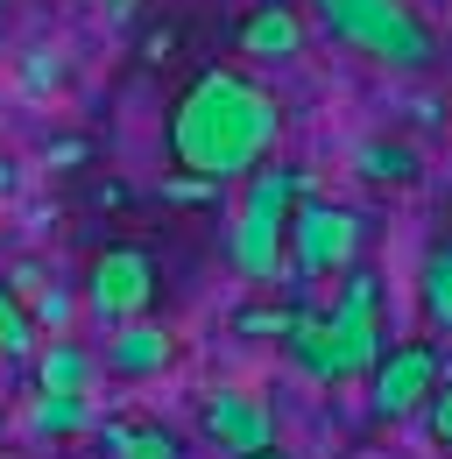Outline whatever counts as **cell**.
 Masks as SVG:
<instances>
[{"instance_id":"6da1fadb","label":"cell","mask_w":452,"mask_h":459,"mask_svg":"<svg viewBox=\"0 0 452 459\" xmlns=\"http://www.w3.org/2000/svg\"><path fill=\"white\" fill-rule=\"evenodd\" d=\"M282 134V107L269 100V85H255L248 71L233 64H213L184 85V100L170 107L163 149L177 170H198L213 184H233V177L262 170L269 149Z\"/></svg>"},{"instance_id":"7a4b0ae2","label":"cell","mask_w":452,"mask_h":459,"mask_svg":"<svg viewBox=\"0 0 452 459\" xmlns=\"http://www.w3.org/2000/svg\"><path fill=\"white\" fill-rule=\"evenodd\" d=\"M311 22L326 43H339L346 57L382 64V71H424L439 57V36L410 0H311Z\"/></svg>"},{"instance_id":"3957f363","label":"cell","mask_w":452,"mask_h":459,"mask_svg":"<svg viewBox=\"0 0 452 459\" xmlns=\"http://www.w3.org/2000/svg\"><path fill=\"white\" fill-rule=\"evenodd\" d=\"M304 198V170L290 163H262L240 184V212L226 227V262L248 276V283H276L282 255H290V212Z\"/></svg>"},{"instance_id":"277c9868","label":"cell","mask_w":452,"mask_h":459,"mask_svg":"<svg viewBox=\"0 0 452 459\" xmlns=\"http://www.w3.org/2000/svg\"><path fill=\"white\" fill-rule=\"evenodd\" d=\"M326 325H333V353H339V382H368L375 360L389 353L382 340V276L368 262H353L339 276V297L326 304Z\"/></svg>"},{"instance_id":"5b68a950","label":"cell","mask_w":452,"mask_h":459,"mask_svg":"<svg viewBox=\"0 0 452 459\" xmlns=\"http://www.w3.org/2000/svg\"><path fill=\"white\" fill-rule=\"evenodd\" d=\"M149 304H156V255L135 247V240L100 247L92 269H85V318L113 333L127 318H149Z\"/></svg>"},{"instance_id":"8992f818","label":"cell","mask_w":452,"mask_h":459,"mask_svg":"<svg viewBox=\"0 0 452 459\" xmlns=\"http://www.w3.org/2000/svg\"><path fill=\"white\" fill-rule=\"evenodd\" d=\"M361 262V220L333 205V198H297L290 212V269L304 283H326V276H346Z\"/></svg>"},{"instance_id":"52a82bcc","label":"cell","mask_w":452,"mask_h":459,"mask_svg":"<svg viewBox=\"0 0 452 459\" xmlns=\"http://www.w3.org/2000/svg\"><path fill=\"white\" fill-rule=\"evenodd\" d=\"M446 382V360H439V346L431 340H396L382 360H375V375H368V417L375 424H403V417H417L431 389Z\"/></svg>"},{"instance_id":"ba28073f","label":"cell","mask_w":452,"mask_h":459,"mask_svg":"<svg viewBox=\"0 0 452 459\" xmlns=\"http://www.w3.org/2000/svg\"><path fill=\"white\" fill-rule=\"evenodd\" d=\"M198 438L213 453L240 459V453H255V446H276V410L262 396H248V389H213V396L198 403Z\"/></svg>"},{"instance_id":"9c48e42d","label":"cell","mask_w":452,"mask_h":459,"mask_svg":"<svg viewBox=\"0 0 452 459\" xmlns=\"http://www.w3.org/2000/svg\"><path fill=\"white\" fill-rule=\"evenodd\" d=\"M304 43H311V22H304L290 0L248 7V22L233 29V50L255 57V64H290V57H304Z\"/></svg>"},{"instance_id":"30bf717a","label":"cell","mask_w":452,"mask_h":459,"mask_svg":"<svg viewBox=\"0 0 452 459\" xmlns=\"http://www.w3.org/2000/svg\"><path fill=\"white\" fill-rule=\"evenodd\" d=\"M100 459H184V431L163 417H100Z\"/></svg>"},{"instance_id":"8fae6325","label":"cell","mask_w":452,"mask_h":459,"mask_svg":"<svg viewBox=\"0 0 452 459\" xmlns=\"http://www.w3.org/2000/svg\"><path fill=\"white\" fill-rule=\"evenodd\" d=\"M170 360H177V340H170L163 325H149V318H127V325H113L107 368L120 375V382H149V375H163Z\"/></svg>"},{"instance_id":"7c38bea8","label":"cell","mask_w":452,"mask_h":459,"mask_svg":"<svg viewBox=\"0 0 452 459\" xmlns=\"http://www.w3.org/2000/svg\"><path fill=\"white\" fill-rule=\"evenodd\" d=\"M29 375H36V389L43 396H92V353L71 340V333H56V340L36 346V360H29Z\"/></svg>"},{"instance_id":"4fadbf2b","label":"cell","mask_w":452,"mask_h":459,"mask_svg":"<svg viewBox=\"0 0 452 459\" xmlns=\"http://www.w3.org/2000/svg\"><path fill=\"white\" fill-rule=\"evenodd\" d=\"M282 346H290V360H297L311 382H339V353H333V325H326V311L297 304V311H290V333H282Z\"/></svg>"},{"instance_id":"5bb4252c","label":"cell","mask_w":452,"mask_h":459,"mask_svg":"<svg viewBox=\"0 0 452 459\" xmlns=\"http://www.w3.org/2000/svg\"><path fill=\"white\" fill-rule=\"evenodd\" d=\"M417 311H424L431 333L452 340V240H439V247L417 262Z\"/></svg>"},{"instance_id":"9a60e30c","label":"cell","mask_w":452,"mask_h":459,"mask_svg":"<svg viewBox=\"0 0 452 459\" xmlns=\"http://www.w3.org/2000/svg\"><path fill=\"white\" fill-rule=\"evenodd\" d=\"M29 431L36 438H78V431H100V410L92 396H29Z\"/></svg>"},{"instance_id":"2e32d148","label":"cell","mask_w":452,"mask_h":459,"mask_svg":"<svg viewBox=\"0 0 452 459\" xmlns=\"http://www.w3.org/2000/svg\"><path fill=\"white\" fill-rule=\"evenodd\" d=\"M353 170L368 184H382V191H403V184H417V149L396 142V134H375V142L353 149Z\"/></svg>"},{"instance_id":"e0dca14e","label":"cell","mask_w":452,"mask_h":459,"mask_svg":"<svg viewBox=\"0 0 452 459\" xmlns=\"http://www.w3.org/2000/svg\"><path fill=\"white\" fill-rule=\"evenodd\" d=\"M36 346H43V325H36L29 297L0 276V360H36Z\"/></svg>"},{"instance_id":"ac0fdd59","label":"cell","mask_w":452,"mask_h":459,"mask_svg":"<svg viewBox=\"0 0 452 459\" xmlns=\"http://www.w3.org/2000/svg\"><path fill=\"white\" fill-rule=\"evenodd\" d=\"M78 304H85V297H71L64 283H43V290H29V311H36V325H43V340H56V333H71V318H78Z\"/></svg>"},{"instance_id":"d6986e66","label":"cell","mask_w":452,"mask_h":459,"mask_svg":"<svg viewBox=\"0 0 452 459\" xmlns=\"http://www.w3.org/2000/svg\"><path fill=\"white\" fill-rule=\"evenodd\" d=\"M290 311H297V304H240V311H233V333H240V340H282V333H290Z\"/></svg>"},{"instance_id":"ffe728a7","label":"cell","mask_w":452,"mask_h":459,"mask_svg":"<svg viewBox=\"0 0 452 459\" xmlns=\"http://www.w3.org/2000/svg\"><path fill=\"white\" fill-rule=\"evenodd\" d=\"M417 417H424L431 446H446V453H452V382H439V389H431V403H424Z\"/></svg>"},{"instance_id":"44dd1931","label":"cell","mask_w":452,"mask_h":459,"mask_svg":"<svg viewBox=\"0 0 452 459\" xmlns=\"http://www.w3.org/2000/svg\"><path fill=\"white\" fill-rule=\"evenodd\" d=\"M22 85H29V92H56V85H64V64H56L50 50H22Z\"/></svg>"},{"instance_id":"7402d4cb","label":"cell","mask_w":452,"mask_h":459,"mask_svg":"<svg viewBox=\"0 0 452 459\" xmlns=\"http://www.w3.org/2000/svg\"><path fill=\"white\" fill-rule=\"evenodd\" d=\"M213 191H220V184H213V177H198V170H170L163 177V198H177V205H205Z\"/></svg>"},{"instance_id":"603a6c76","label":"cell","mask_w":452,"mask_h":459,"mask_svg":"<svg viewBox=\"0 0 452 459\" xmlns=\"http://www.w3.org/2000/svg\"><path fill=\"white\" fill-rule=\"evenodd\" d=\"M85 156H92V142H85V134H56L50 149H43V163H50V170H56V163L71 170V163H85Z\"/></svg>"},{"instance_id":"cb8c5ba5","label":"cell","mask_w":452,"mask_h":459,"mask_svg":"<svg viewBox=\"0 0 452 459\" xmlns=\"http://www.w3.org/2000/svg\"><path fill=\"white\" fill-rule=\"evenodd\" d=\"M177 57V29H149L142 36V64H170Z\"/></svg>"},{"instance_id":"d4e9b609","label":"cell","mask_w":452,"mask_h":459,"mask_svg":"<svg viewBox=\"0 0 452 459\" xmlns=\"http://www.w3.org/2000/svg\"><path fill=\"white\" fill-rule=\"evenodd\" d=\"M7 283H14V290H22V297H29V290H43V283H50V276H43L36 262H14V269H7Z\"/></svg>"},{"instance_id":"484cf974","label":"cell","mask_w":452,"mask_h":459,"mask_svg":"<svg viewBox=\"0 0 452 459\" xmlns=\"http://www.w3.org/2000/svg\"><path fill=\"white\" fill-rule=\"evenodd\" d=\"M240 459H290V453H276V446H255V453H240Z\"/></svg>"},{"instance_id":"4316f807","label":"cell","mask_w":452,"mask_h":459,"mask_svg":"<svg viewBox=\"0 0 452 459\" xmlns=\"http://www.w3.org/2000/svg\"><path fill=\"white\" fill-rule=\"evenodd\" d=\"M446 240H452V191H446Z\"/></svg>"}]
</instances>
